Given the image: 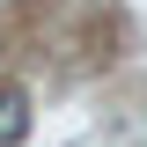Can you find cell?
Here are the masks:
<instances>
[{"instance_id": "6da1fadb", "label": "cell", "mask_w": 147, "mask_h": 147, "mask_svg": "<svg viewBox=\"0 0 147 147\" xmlns=\"http://www.w3.org/2000/svg\"><path fill=\"white\" fill-rule=\"evenodd\" d=\"M22 140H30V96L0 81V147H22Z\"/></svg>"}]
</instances>
